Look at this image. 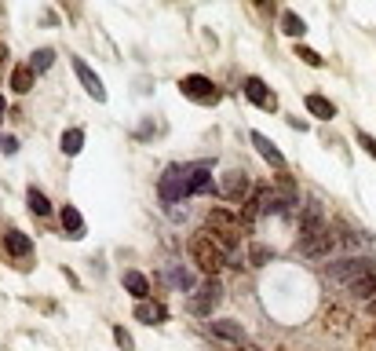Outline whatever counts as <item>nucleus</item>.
Listing matches in <instances>:
<instances>
[{"instance_id": "f257e3e1", "label": "nucleus", "mask_w": 376, "mask_h": 351, "mask_svg": "<svg viewBox=\"0 0 376 351\" xmlns=\"http://www.w3.org/2000/svg\"><path fill=\"white\" fill-rule=\"evenodd\" d=\"M190 260L198 264L208 278H216L219 271H223V264H226V252H223V245L216 242V238L201 231V234L190 238Z\"/></svg>"}, {"instance_id": "20e7f679", "label": "nucleus", "mask_w": 376, "mask_h": 351, "mask_svg": "<svg viewBox=\"0 0 376 351\" xmlns=\"http://www.w3.org/2000/svg\"><path fill=\"white\" fill-rule=\"evenodd\" d=\"M179 92H183L187 99L201 103V106H208V103H216V99H219V88L212 85L208 77H201V73H190V77H183V81H179Z\"/></svg>"}, {"instance_id": "f03ea898", "label": "nucleus", "mask_w": 376, "mask_h": 351, "mask_svg": "<svg viewBox=\"0 0 376 351\" xmlns=\"http://www.w3.org/2000/svg\"><path fill=\"white\" fill-rule=\"evenodd\" d=\"M208 231L223 249H234L241 242V234H245V223H241V216L226 213V209H212L208 213Z\"/></svg>"}, {"instance_id": "f3484780", "label": "nucleus", "mask_w": 376, "mask_h": 351, "mask_svg": "<svg viewBox=\"0 0 376 351\" xmlns=\"http://www.w3.org/2000/svg\"><path fill=\"white\" fill-rule=\"evenodd\" d=\"M347 289H351V296H358V300H376V271H369V275H362L358 282H351Z\"/></svg>"}, {"instance_id": "2eb2a0df", "label": "nucleus", "mask_w": 376, "mask_h": 351, "mask_svg": "<svg viewBox=\"0 0 376 351\" xmlns=\"http://www.w3.org/2000/svg\"><path fill=\"white\" fill-rule=\"evenodd\" d=\"M124 289L136 300H146L150 296V282H146V275H139V271H124Z\"/></svg>"}, {"instance_id": "0eeeda50", "label": "nucleus", "mask_w": 376, "mask_h": 351, "mask_svg": "<svg viewBox=\"0 0 376 351\" xmlns=\"http://www.w3.org/2000/svg\"><path fill=\"white\" fill-rule=\"evenodd\" d=\"M219 190H223V198L245 205V198H249V172H245V169H231V172L223 176Z\"/></svg>"}, {"instance_id": "f8f14e48", "label": "nucleus", "mask_w": 376, "mask_h": 351, "mask_svg": "<svg viewBox=\"0 0 376 351\" xmlns=\"http://www.w3.org/2000/svg\"><path fill=\"white\" fill-rule=\"evenodd\" d=\"M212 190V172L208 165H187V194H208Z\"/></svg>"}, {"instance_id": "7ed1b4c3", "label": "nucleus", "mask_w": 376, "mask_h": 351, "mask_svg": "<svg viewBox=\"0 0 376 351\" xmlns=\"http://www.w3.org/2000/svg\"><path fill=\"white\" fill-rule=\"evenodd\" d=\"M157 194L165 205H175L187 198V165H168L165 176L157 180Z\"/></svg>"}, {"instance_id": "412c9836", "label": "nucleus", "mask_w": 376, "mask_h": 351, "mask_svg": "<svg viewBox=\"0 0 376 351\" xmlns=\"http://www.w3.org/2000/svg\"><path fill=\"white\" fill-rule=\"evenodd\" d=\"M11 88L19 95H26L29 88H34V70H29V66H15L11 70Z\"/></svg>"}, {"instance_id": "9b49d317", "label": "nucleus", "mask_w": 376, "mask_h": 351, "mask_svg": "<svg viewBox=\"0 0 376 351\" xmlns=\"http://www.w3.org/2000/svg\"><path fill=\"white\" fill-rule=\"evenodd\" d=\"M245 95H249V99L259 106V110H277V99H274V92L259 81V77H249V81H245Z\"/></svg>"}, {"instance_id": "aec40b11", "label": "nucleus", "mask_w": 376, "mask_h": 351, "mask_svg": "<svg viewBox=\"0 0 376 351\" xmlns=\"http://www.w3.org/2000/svg\"><path fill=\"white\" fill-rule=\"evenodd\" d=\"M136 318H139V322H161V318H165V308H161V304H150V300H139V304H136Z\"/></svg>"}, {"instance_id": "cd10ccee", "label": "nucleus", "mask_w": 376, "mask_h": 351, "mask_svg": "<svg viewBox=\"0 0 376 351\" xmlns=\"http://www.w3.org/2000/svg\"><path fill=\"white\" fill-rule=\"evenodd\" d=\"M270 257H274V252H270L267 245H252V249H249V264H252V267H263Z\"/></svg>"}, {"instance_id": "393cba45", "label": "nucleus", "mask_w": 376, "mask_h": 351, "mask_svg": "<svg viewBox=\"0 0 376 351\" xmlns=\"http://www.w3.org/2000/svg\"><path fill=\"white\" fill-rule=\"evenodd\" d=\"M26 201H29V213H34V216H48V213H52V205H48V198L41 194L37 187H29V194H26Z\"/></svg>"}, {"instance_id": "473e14b6", "label": "nucleus", "mask_w": 376, "mask_h": 351, "mask_svg": "<svg viewBox=\"0 0 376 351\" xmlns=\"http://www.w3.org/2000/svg\"><path fill=\"white\" fill-rule=\"evenodd\" d=\"M4 59H8V48L0 44V73H4Z\"/></svg>"}, {"instance_id": "f704fd0d", "label": "nucleus", "mask_w": 376, "mask_h": 351, "mask_svg": "<svg viewBox=\"0 0 376 351\" xmlns=\"http://www.w3.org/2000/svg\"><path fill=\"white\" fill-rule=\"evenodd\" d=\"M373 315H376V300H373Z\"/></svg>"}, {"instance_id": "72a5a7b5", "label": "nucleus", "mask_w": 376, "mask_h": 351, "mask_svg": "<svg viewBox=\"0 0 376 351\" xmlns=\"http://www.w3.org/2000/svg\"><path fill=\"white\" fill-rule=\"evenodd\" d=\"M4 106H8V103H4V95H0V117H4Z\"/></svg>"}, {"instance_id": "2f4dec72", "label": "nucleus", "mask_w": 376, "mask_h": 351, "mask_svg": "<svg viewBox=\"0 0 376 351\" xmlns=\"http://www.w3.org/2000/svg\"><path fill=\"white\" fill-rule=\"evenodd\" d=\"M0 150H4V154H15V150H19V139H11V136H0Z\"/></svg>"}, {"instance_id": "39448f33", "label": "nucleus", "mask_w": 376, "mask_h": 351, "mask_svg": "<svg viewBox=\"0 0 376 351\" xmlns=\"http://www.w3.org/2000/svg\"><path fill=\"white\" fill-rule=\"evenodd\" d=\"M369 271H376V260H366V257H347V260H340V264H333L329 267V278H336V282H358L362 275H369Z\"/></svg>"}, {"instance_id": "6e6552de", "label": "nucleus", "mask_w": 376, "mask_h": 351, "mask_svg": "<svg viewBox=\"0 0 376 351\" xmlns=\"http://www.w3.org/2000/svg\"><path fill=\"white\" fill-rule=\"evenodd\" d=\"M73 73L80 77V85H85V92L92 95L95 103H106V88H103V81H99V73H95L85 59H73Z\"/></svg>"}, {"instance_id": "dca6fc26", "label": "nucleus", "mask_w": 376, "mask_h": 351, "mask_svg": "<svg viewBox=\"0 0 376 351\" xmlns=\"http://www.w3.org/2000/svg\"><path fill=\"white\" fill-rule=\"evenodd\" d=\"M4 249L11 252V257H29V249H34V242L22 234V231H8L4 234Z\"/></svg>"}, {"instance_id": "a878e982", "label": "nucleus", "mask_w": 376, "mask_h": 351, "mask_svg": "<svg viewBox=\"0 0 376 351\" xmlns=\"http://www.w3.org/2000/svg\"><path fill=\"white\" fill-rule=\"evenodd\" d=\"M52 62H55V52H52V48H41V52H34V62H29V70H34V73H44L48 66H52Z\"/></svg>"}, {"instance_id": "7c9ffc66", "label": "nucleus", "mask_w": 376, "mask_h": 351, "mask_svg": "<svg viewBox=\"0 0 376 351\" xmlns=\"http://www.w3.org/2000/svg\"><path fill=\"white\" fill-rule=\"evenodd\" d=\"M358 147H366V154L376 157V139H373L369 132H358Z\"/></svg>"}, {"instance_id": "c85d7f7f", "label": "nucleus", "mask_w": 376, "mask_h": 351, "mask_svg": "<svg viewBox=\"0 0 376 351\" xmlns=\"http://www.w3.org/2000/svg\"><path fill=\"white\" fill-rule=\"evenodd\" d=\"M113 341H117V344H121L124 351H132V348H136V341H132V337H128V333H124V326H113Z\"/></svg>"}, {"instance_id": "c756f323", "label": "nucleus", "mask_w": 376, "mask_h": 351, "mask_svg": "<svg viewBox=\"0 0 376 351\" xmlns=\"http://www.w3.org/2000/svg\"><path fill=\"white\" fill-rule=\"evenodd\" d=\"M300 59L307 62V66H321V62H325V59L314 52V48H300Z\"/></svg>"}, {"instance_id": "b1692460", "label": "nucleus", "mask_w": 376, "mask_h": 351, "mask_svg": "<svg viewBox=\"0 0 376 351\" xmlns=\"http://www.w3.org/2000/svg\"><path fill=\"white\" fill-rule=\"evenodd\" d=\"M282 29H285L289 37H303V34H307V22L300 19L296 11H285V15H282Z\"/></svg>"}, {"instance_id": "4be33fe9", "label": "nucleus", "mask_w": 376, "mask_h": 351, "mask_svg": "<svg viewBox=\"0 0 376 351\" xmlns=\"http://www.w3.org/2000/svg\"><path fill=\"white\" fill-rule=\"evenodd\" d=\"M347 326H351V315H347V311H340V308L325 311V329H333V333H347Z\"/></svg>"}, {"instance_id": "9d476101", "label": "nucleus", "mask_w": 376, "mask_h": 351, "mask_svg": "<svg viewBox=\"0 0 376 351\" xmlns=\"http://www.w3.org/2000/svg\"><path fill=\"white\" fill-rule=\"evenodd\" d=\"M325 227H329V223H325V216H321V205H318V201L303 205V216H300V238L321 234Z\"/></svg>"}, {"instance_id": "a211bd4d", "label": "nucleus", "mask_w": 376, "mask_h": 351, "mask_svg": "<svg viewBox=\"0 0 376 351\" xmlns=\"http://www.w3.org/2000/svg\"><path fill=\"white\" fill-rule=\"evenodd\" d=\"M62 227H66L70 238H85V220H80L73 205H62Z\"/></svg>"}, {"instance_id": "ddd939ff", "label": "nucleus", "mask_w": 376, "mask_h": 351, "mask_svg": "<svg viewBox=\"0 0 376 351\" xmlns=\"http://www.w3.org/2000/svg\"><path fill=\"white\" fill-rule=\"evenodd\" d=\"M252 147L259 150V157H267V162L274 165V169H285V157H282V150L274 147V143L263 136V132H252Z\"/></svg>"}, {"instance_id": "4468645a", "label": "nucleus", "mask_w": 376, "mask_h": 351, "mask_svg": "<svg viewBox=\"0 0 376 351\" xmlns=\"http://www.w3.org/2000/svg\"><path fill=\"white\" fill-rule=\"evenodd\" d=\"M208 329L216 333V337H223V341H234V344H241V341H245V329H241L238 322H231V318H212Z\"/></svg>"}, {"instance_id": "6ab92c4d", "label": "nucleus", "mask_w": 376, "mask_h": 351, "mask_svg": "<svg viewBox=\"0 0 376 351\" xmlns=\"http://www.w3.org/2000/svg\"><path fill=\"white\" fill-rule=\"evenodd\" d=\"M307 110H310L314 117H321V121H333V117H336V106L325 99V95H307Z\"/></svg>"}, {"instance_id": "423d86ee", "label": "nucleus", "mask_w": 376, "mask_h": 351, "mask_svg": "<svg viewBox=\"0 0 376 351\" xmlns=\"http://www.w3.org/2000/svg\"><path fill=\"white\" fill-rule=\"evenodd\" d=\"M223 300V285L216 282V278H208L198 293H194V300H190V311L194 315H201V318H208L212 315V308H216Z\"/></svg>"}, {"instance_id": "1a4fd4ad", "label": "nucleus", "mask_w": 376, "mask_h": 351, "mask_svg": "<svg viewBox=\"0 0 376 351\" xmlns=\"http://www.w3.org/2000/svg\"><path fill=\"white\" fill-rule=\"evenodd\" d=\"M336 245V238H333V231L329 227H325L321 234H310V238H300V252H303V257H329V249Z\"/></svg>"}, {"instance_id": "bb28decb", "label": "nucleus", "mask_w": 376, "mask_h": 351, "mask_svg": "<svg viewBox=\"0 0 376 351\" xmlns=\"http://www.w3.org/2000/svg\"><path fill=\"white\" fill-rule=\"evenodd\" d=\"M168 282L175 285V289H194L190 271H183V267H168Z\"/></svg>"}, {"instance_id": "5701e85b", "label": "nucleus", "mask_w": 376, "mask_h": 351, "mask_svg": "<svg viewBox=\"0 0 376 351\" xmlns=\"http://www.w3.org/2000/svg\"><path fill=\"white\" fill-rule=\"evenodd\" d=\"M80 147H85V132H80V129H70V132H62V154H66V157L80 154Z\"/></svg>"}]
</instances>
